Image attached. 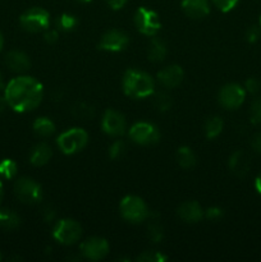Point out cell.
Segmentation results:
<instances>
[{"instance_id": "cell-15", "label": "cell", "mask_w": 261, "mask_h": 262, "mask_svg": "<svg viewBox=\"0 0 261 262\" xmlns=\"http://www.w3.org/2000/svg\"><path fill=\"white\" fill-rule=\"evenodd\" d=\"M177 214L186 223H199L205 216V211L196 201H186L177 209Z\"/></svg>"}, {"instance_id": "cell-30", "label": "cell", "mask_w": 261, "mask_h": 262, "mask_svg": "<svg viewBox=\"0 0 261 262\" xmlns=\"http://www.w3.org/2000/svg\"><path fill=\"white\" fill-rule=\"evenodd\" d=\"M147 230H148V238H150L154 243H159L163 241L164 238L163 227H161L159 223H156L155 220L150 222Z\"/></svg>"}, {"instance_id": "cell-5", "label": "cell", "mask_w": 261, "mask_h": 262, "mask_svg": "<svg viewBox=\"0 0 261 262\" xmlns=\"http://www.w3.org/2000/svg\"><path fill=\"white\" fill-rule=\"evenodd\" d=\"M19 22L25 31L31 33H37L48 30L49 25H50V14H49L48 10L35 7L26 10L20 15Z\"/></svg>"}, {"instance_id": "cell-34", "label": "cell", "mask_w": 261, "mask_h": 262, "mask_svg": "<svg viewBox=\"0 0 261 262\" xmlns=\"http://www.w3.org/2000/svg\"><path fill=\"white\" fill-rule=\"evenodd\" d=\"M261 36V28L258 26H251L247 31H246V40L248 42L253 43L260 38Z\"/></svg>"}, {"instance_id": "cell-6", "label": "cell", "mask_w": 261, "mask_h": 262, "mask_svg": "<svg viewBox=\"0 0 261 262\" xmlns=\"http://www.w3.org/2000/svg\"><path fill=\"white\" fill-rule=\"evenodd\" d=\"M82 235V227L73 219H61L54 225L53 237L64 246H71L78 242Z\"/></svg>"}, {"instance_id": "cell-32", "label": "cell", "mask_w": 261, "mask_h": 262, "mask_svg": "<svg viewBox=\"0 0 261 262\" xmlns=\"http://www.w3.org/2000/svg\"><path fill=\"white\" fill-rule=\"evenodd\" d=\"M250 117L253 124H261V97L256 99L251 105Z\"/></svg>"}, {"instance_id": "cell-2", "label": "cell", "mask_w": 261, "mask_h": 262, "mask_svg": "<svg viewBox=\"0 0 261 262\" xmlns=\"http://www.w3.org/2000/svg\"><path fill=\"white\" fill-rule=\"evenodd\" d=\"M123 91L132 99H145L151 96L155 90V81L148 73L138 69L125 71L122 79Z\"/></svg>"}, {"instance_id": "cell-18", "label": "cell", "mask_w": 261, "mask_h": 262, "mask_svg": "<svg viewBox=\"0 0 261 262\" xmlns=\"http://www.w3.org/2000/svg\"><path fill=\"white\" fill-rule=\"evenodd\" d=\"M250 156L242 150H237L230 155L229 169L237 177H245L250 170Z\"/></svg>"}, {"instance_id": "cell-42", "label": "cell", "mask_w": 261, "mask_h": 262, "mask_svg": "<svg viewBox=\"0 0 261 262\" xmlns=\"http://www.w3.org/2000/svg\"><path fill=\"white\" fill-rule=\"evenodd\" d=\"M255 188L257 191V193L261 194V173L258 174L257 178L255 179Z\"/></svg>"}, {"instance_id": "cell-16", "label": "cell", "mask_w": 261, "mask_h": 262, "mask_svg": "<svg viewBox=\"0 0 261 262\" xmlns=\"http://www.w3.org/2000/svg\"><path fill=\"white\" fill-rule=\"evenodd\" d=\"M5 64L15 73H25L30 69L31 60L27 54L19 50H12L5 55Z\"/></svg>"}, {"instance_id": "cell-39", "label": "cell", "mask_w": 261, "mask_h": 262, "mask_svg": "<svg viewBox=\"0 0 261 262\" xmlns=\"http://www.w3.org/2000/svg\"><path fill=\"white\" fill-rule=\"evenodd\" d=\"M106 2H107V5H109L112 9L119 10L124 7L125 3H127V0H106Z\"/></svg>"}, {"instance_id": "cell-10", "label": "cell", "mask_w": 261, "mask_h": 262, "mask_svg": "<svg viewBox=\"0 0 261 262\" xmlns=\"http://www.w3.org/2000/svg\"><path fill=\"white\" fill-rule=\"evenodd\" d=\"M246 97V90L238 83H228L220 89L217 100L225 109H238L243 104Z\"/></svg>"}, {"instance_id": "cell-25", "label": "cell", "mask_w": 261, "mask_h": 262, "mask_svg": "<svg viewBox=\"0 0 261 262\" xmlns=\"http://www.w3.org/2000/svg\"><path fill=\"white\" fill-rule=\"evenodd\" d=\"M72 114H73V117L78 118V119L89 120L94 118L95 109L91 105L86 104V102H77L72 107Z\"/></svg>"}, {"instance_id": "cell-27", "label": "cell", "mask_w": 261, "mask_h": 262, "mask_svg": "<svg viewBox=\"0 0 261 262\" xmlns=\"http://www.w3.org/2000/svg\"><path fill=\"white\" fill-rule=\"evenodd\" d=\"M77 23H78V19H77L73 14H69V13H63V14H61L60 17H58V19H56V26H58L59 30L66 31V32L73 30L77 26Z\"/></svg>"}, {"instance_id": "cell-1", "label": "cell", "mask_w": 261, "mask_h": 262, "mask_svg": "<svg viewBox=\"0 0 261 262\" xmlns=\"http://www.w3.org/2000/svg\"><path fill=\"white\" fill-rule=\"evenodd\" d=\"M8 106L14 112L26 113L36 109L44 99V87L37 79L30 76L13 78L4 89Z\"/></svg>"}, {"instance_id": "cell-17", "label": "cell", "mask_w": 261, "mask_h": 262, "mask_svg": "<svg viewBox=\"0 0 261 262\" xmlns=\"http://www.w3.org/2000/svg\"><path fill=\"white\" fill-rule=\"evenodd\" d=\"M182 9L192 19H201L210 13V4L207 0H183Z\"/></svg>"}, {"instance_id": "cell-40", "label": "cell", "mask_w": 261, "mask_h": 262, "mask_svg": "<svg viewBox=\"0 0 261 262\" xmlns=\"http://www.w3.org/2000/svg\"><path fill=\"white\" fill-rule=\"evenodd\" d=\"M252 148L256 151V152L261 154V132L257 133V135L253 137L252 140Z\"/></svg>"}, {"instance_id": "cell-36", "label": "cell", "mask_w": 261, "mask_h": 262, "mask_svg": "<svg viewBox=\"0 0 261 262\" xmlns=\"http://www.w3.org/2000/svg\"><path fill=\"white\" fill-rule=\"evenodd\" d=\"M223 214H224V212H223V210L217 206L209 207V209L205 211V216L210 220H219L220 217L223 216Z\"/></svg>"}, {"instance_id": "cell-35", "label": "cell", "mask_w": 261, "mask_h": 262, "mask_svg": "<svg viewBox=\"0 0 261 262\" xmlns=\"http://www.w3.org/2000/svg\"><path fill=\"white\" fill-rule=\"evenodd\" d=\"M245 90L250 94L255 95L261 90V83L257 78H248L245 83Z\"/></svg>"}, {"instance_id": "cell-4", "label": "cell", "mask_w": 261, "mask_h": 262, "mask_svg": "<svg viewBox=\"0 0 261 262\" xmlns=\"http://www.w3.org/2000/svg\"><path fill=\"white\" fill-rule=\"evenodd\" d=\"M87 142H89V135L82 128H71L61 133L56 140L59 148L66 155H73V154L79 152L86 147Z\"/></svg>"}, {"instance_id": "cell-33", "label": "cell", "mask_w": 261, "mask_h": 262, "mask_svg": "<svg viewBox=\"0 0 261 262\" xmlns=\"http://www.w3.org/2000/svg\"><path fill=\"white\" fill-rule=\"evenodd\" d=\"M240 0H212V3L215 4V7L223 13H227L230 12L235 5L238 4Z\"/></svg>"}, {"instance_id": "cell-7", "label": "cell", "mask_w": 261, "mask_h": 262, "mask_svg": "<svg viewBox=\"0 0 261 262\" xmlns=\"http://www.w3.org/2000/svg\"><path fill=\"white\" fill-rule=\"evenodd\" d=\"M14 193L23 204L33 205L42 200V188L40 184L32 178L22 177L14 183Z\"/></svg>"}, {"instance_id": "cell-9", "label": "cell", "mask_w": 261, "mask_h": 262, "mask_svg": "<svg viewBox=\"0 0 261 262\" xmlns=\"http://www.w3.org/2000/svg\"><path fill=\"white\" fill-rule=\"evenodd\" d=\"M129 137L137 145H154L160 140V130L153 123L138 122L130 127Z\"/></svg>"}, {"instance_id": "cell-23", "label": "cell", "mask_w": 261, "mask_h": 262, "mask_svg": "<svg viewBox=\"0 0 261 262\" xmlns=\"http://www.w3.org/2000/svg\"><path fill=\"white\" fill-rule=\"evenodd\" d=\"M177 161L183 169H191L196 165V155L187 146H182L177 151Z\"/></svg>"}, {"instance_id": "cell-46", "label": "cell", "mask_w": 261, "mask_h": 262, "mask_svg": "<svg viewBox=\"0 0 261 262\" xmlns=\"http://www.w3.org/2000/svg\"><path fill=\"white\" fill-rule=\"evenodd\" d=\"M77 2H81V3H89V2H91V0H77Z\"/></svg>"}, {"instance_id": "cell-14", "label": "cell", "mask_w": 261, "mask_h": 262, "mask_svg": "<svg viewBox=\"0 0 261 262\" xmlns=\"http://www.w3.org/2000/svg\"><path fill=\"white\" fill-rule=\"evenodd\" d=\"M184 77L183 69L177 64L165 67L158 73V81L165 89H174L182 83Z\"/></svg>"}, {"instance_id": "cell-3", "label": "cell", "mask_w": 261, "mask_h": 262, "mask_svg": "<svg viewBox=\"0 0 261 262\" xmlns=\"http://www.w3.org/2000/svg\"><path fill=\"white\" fill-rule=\"evenodd\" d=\"M119 210L123 219L132 223V224L145 222L146 219L151 216V211L148 210L147 205L141 197L137 196H125L120 201Z\"/></svg>"}, {"instance_id": "cell-45", "label": "cell", "mask_w": 261, "mask_h": 262, "mask_svg": "<svg viewBox=\"0 0 261 262\" xmlns=\"http://www.w3.org/2000/svg\"><path fill=\"white\" fill-rule=\"evenodd\" d=\"M3 89H5V87H4V82H3L2 76H0V90H3Z\"/></svg>"}, {"instance_id": "cell-37", "label": "cell", "mask_w": 261, "mask_h": 262, "mask_svg": "<svg viewBox=\"0 0 261 262\" xmlns=\"http://www.w3.org/2000/svg\"><path fill=\"white\" fill-rule=\"evenodd\" d=\"M55 215H56V211L53 206H50V205H49V206L44 207L42 216H44V220H45V222H48V223L53 222L54 217H55Z\"/></svg>"}, {"instance_id": "cell-19", "label": "cell", "mask_w": 261, "mask_h": 262, "mask_svg": "<svg viewBox=\"0 0 261 262\" xmlns=\"http://www.w3.org/2000/svg\"><path fill=\"white\" fill-rule=\"evenodd\" d=\"M51 156H53V151H51V147L48 143H37L30 154V163L33 166H42L49 163Z\"/></svg>"}, {"instance_id": "cell-12", "label": "cell", "mask_w": 261, "mask_h": 262, "mask_svg": "<svg viewBox=\"0 0 261 262\" xmlns=\"http://www.w3.org/2000/svg\"><path fill=\"white\" fill-rule=\"evenodd\" d=\"M101 128L109 136H122L127 129V122L122 113L114 109H107L101 119Z\"/></svg>"}, {"instance_id": "cell-44", "label": "cell", "mask_w": 261, "mask_h": 262, "mask_svg": "<svg viewBox=\"0 0 261 262\" xmlns=\"http://www.w3.org/2000/svg\"><path fill=\"white\" fill-rule=\"evenodd\" d=\"M3 45H4V37H3V33L0 32V50H2Z\"/></svg>"}, {"instance_id": "cell-21", "label": "cell", "mask_w": 261, "mask_h": 262, "mask_svg": "<svg viewBox=\"0 0 261 262\" xmlns=\"http://www.w3.org/2000/svg\"><path fill=\"white\" fill-rule=\"evenodd\" d=\"M20 217L17 212L9 209L0 210V229L13 230L19 227Z\"/></svg>"}, {"instance_id": "cell-28", "label": "cell", "mask_w": 261, "mask_h": 262, "mask_svg": "<svg viewBox=\"0 0 261 262\" xmlns=\"http://www.w3.org/2000/svg\"><path fill=\"white\" fill-rule=\"evenodd\" d=\"M18 166L10 159H4V160L0 161V176L5 179H12L14 178L15 174H17Z\"/></svg>"}, {"instance_id": "cell-31", "label": "cell", "mask_w": 261, "mask_h": 262, "mask_svg": "<svg viewBox=\"0 0 261 262\" xmlns=\"http://www.w3.org/2000/svg\"><path fill=\"white\" fill-rule=\"evenodd\" d=\"M125 151H127V146H125V143L123 142V141L118 140L110 146L109 156L113 159V160H117V159H120L123 155H124Z\"/></svg>"}, {"instance_id": "cell-29", "label": "cell", "mask_w": 261, "mask_h": 262, "mask_svg": "<svg viewBox=\"0 0 261 262\" xmlns=\"http://www.w3.org/2000/svg\"><path fill=\"white\" fill-rule=\"evenodd\" d=\"M168 256L159 251H146L137 257L138 262H165Z\"/></svg>"}, {"instance_id": "cell-24", "label": "cell", "mask_w": 261, "mask_h": 262, "mask_svg": "<svg viewBox=\"0 0 261 262\" xmlns=\"http://www.w3.org/2000/svg\"><path fill=\"white\" fill-rule=\"evenodd\" d=\"M223 127H224V123H223L222 118L220 117H211L206 120L205 123V135L207 138L212 140V138H216L217 136L222 133Z\"/></svg>"}, {"instance_id": "cell-48", "label": "cell", "mask_w": 261, "mask_h": 262, "mask_svg": "<svg viewBox=\"0 0 261 262\" xmlns=\"http://www.w3.org/2000/svg\"><path fill=\"white\" fill-rule=\"evenodd\" d=\"M260 27H261V17H260Z\"/></svg>"}, {"instance_id": "cell-13", "label": "cell", "mask_w": 261, "mask_h": 262, "mask_svg": "<svg viewBox=\"0 0 261 262\" xmlns=\"http://www.w3.org/2000/svg\"><path fill=\"white\" fill-rule=\"evenodd\" d=\"M129 43V37L124 31L110 30L104 33L99 42V49L110 53H118L124 50Z\"/></svg>"}, {"instance_id": "cell-43", "label": "cell", "mask_w": 261, "mask_h": 262, "mask_svg": "<svg viewBox=\"0 0 261 262\" xmlns=\"http://www.w3.org/2000/svg\"><path fill=\"white\" fill-rule=\"evenodd\" d=\"M3 196H4V188H3V183L2 181H0V202H2Z\"/></svg>"}, {"instance_id": "cell-38", "label": "cell", "mask_w": 261, "mask_h": 262, "mask_svg": "<svg viewBox=\"0 0 261 262\" xmlns=\"http://www.w3.org/2000/svg\"><path fill=\"white\" fill-rule=\"evenodd\" d=\"M59 38V33L56 30H48L44 35V40L48 43H55Z\"/></svg>"}, {"instance_id": "cell-20", "label": "cell", "mask_w": 261, "mask_h": 262, "mask_svg": "<svg viewBox=\"0 0 261 262\" xmlns=\"http://www.w3.org/2000/svg\"><path fill=\"white\" fill-rule=\"evenodd\" d=\"M166 53H168L166 43L164 42L161 38H158L154 36L150 45H148V59H150L151 61H154V63H160V61H163L164 59H165Z\"/></svg>"}, {"instance_id": "cell-26", "label": "cell", "mask_w": 261, "mask_h": 262, "mask_svg": "<svg viewBox=\"0 0 261 262\" xmlns=\"http://www.w3.org/2000/svg\"><path fill=\"white\" fill-rule=\"evenodd\" d=\"M153 104L159 112H168L173 105V100L166 92H156L153 97Z\"/></svg>"}, {"instance_id": "cell-22", "label": "cell", "mask_w": 261, "mask_h": 262, "mask_svg": "<svg viewBox=\"0 0 261 262\" xmlns=\"http://www.w3.org/2000/svg\"><path fill=\"white\" fill-rule=\"evenodd\" d=\"M33 132L40 137H49L55 132V124L51 119L46 117H40L33 122Z\"/></svg>"}, {"instance_id": "cell-8", "label": "cell", "mask_w": 261, "mask_h": 262, "mask_svg": "<svg viewBox=\"0 0 261 262\" xmlns=\"http://www.w3.org/2000/svg\"><path fill=\"white\" fill-rule=\"evenodd\" d=\"M135 26L138 32H141L142 35L150 36V37L158 35L161 28L160 18H159L158 13L145 7H141L136 10Z\"/></svg>"}, {"instance_id": "cell-47", "label": "cell", "mask_w": 261, "mask_h": 262, "mask_svg": "<svg viewBox=\"0 0 261 262\" xmlns=\"http://www.w3.org/2000/svg\"><path fill=\"white\" fill-rule=\"evenodd\" d=\"M3 260V256H2V253H0V261Z\"/></svg>"}, {"instance_id": "cell-41", "label": "cell", "mask_w": 261, "mask_h": 262, "mask_svg": "<svg viewBox=\"0 0 261 262\" xmlns=\"http://www.w3.org/2000/svg\"><path fill=\"white\" fill-rule=\"evenodd\" d=\"M7 106H8V102H7V99H5V96H0V114L4 112Z\"/></svg>"}, {"instance_id": "cell-11", "label": "cell", "mask_w": 261, "mask_h": 262, "mask_svg": "<svg viewBox=\"0 0 261 262\" xmlns=\"http://www.w3.org/2000/svg\"><path fill=\"white\" fill-rule=\"evenodd\" d=\"M109 253V243L100 237H92L81 245L82 257L90 261L102 260Z\"/></svg>"}]
</instances>
